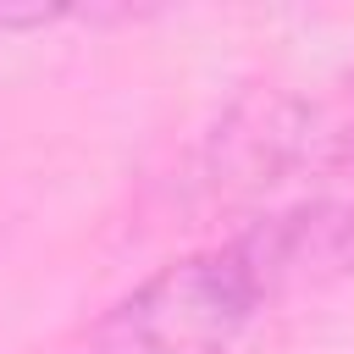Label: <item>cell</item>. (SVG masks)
<instances>
[{
	"mask_svg": "<svg viewBox=\"0 0 354 354\" xmlns=\"http://www.w3.org/2000/svg\"><path fill=\"white\" fill-rule=\"evenodd\" d=\"M299 160L332 177H354V77L293 111V166Z\"/></svg>",
	"mask_w": 354,
	"mask_h": 354,
	"instance_id": "2",
	"label": "cell"
},
{
	"mask_svg": "<svg viewBox=\"0 0 354 354\" xmlns=\"http://www.w3.org/2000/svg\"><path fill=\"white\" fill-rule=\"evenodd\" d=\"M282 304L243 232L149 271L88 332L83 354H249Z\"/></svg>",
	"mask_w": 354,
	"mask_h": 354,
	"instance_id": "1",
	"label": "cell"
}]
</instances>
